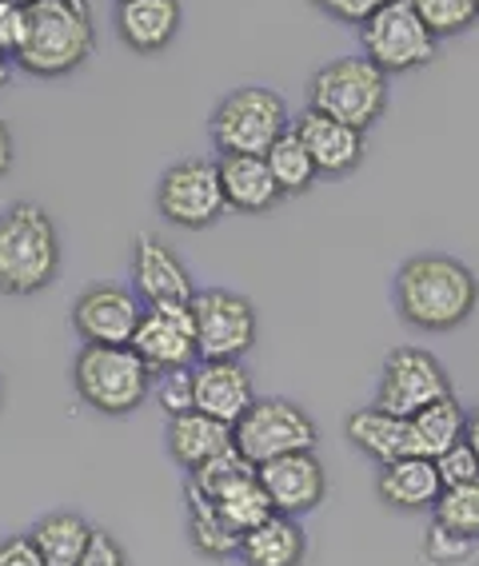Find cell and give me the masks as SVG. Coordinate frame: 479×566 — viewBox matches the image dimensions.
<instances>
[{"instance_id": "11", "label": "cell", "mask_w": 479, "mask_h": 566, "mask_svg": "<svg viewBox=\"0 0 479 566\" xmlns=\"http://www.w3.org/2000/svg\"><path fill=\"white\" fill-rule=\"evenodd\" d=\"M444 395H451V379L431 352H424V347H396L384 359V371H379V387H376V407L412 419V415L424 411L436 399H444Z\"/></svg>"}, {"instance_id": "10", "label": "cell", "mask_w": 479, "mask_h": 566, "mask_svg": "<svg viewBox=\"0 0 479 566\" xmlns=\"http://www.w3.org/2000/svg\"><path fill=\"white\" fill-rule=\"evenodd\" d=\"M156 212L188 232L212 228L228 212L220 168L212 160H176L156 184Z\"/></svg>"}, {"instance_id": "20", "label": "cell", "mask_w": 479, "mask_h": 566, "mask_svg": "<svg viewBox=\"0 0 479 566\" xmlns=\"http://www.w3.org/2000/svg\"><path fill=\"white\" fill-rule=\"evenodd\" d=\"M164 443H168V455L184 467V471H200L205 463H212L216 455H225L232 443V427L212 419L205 411H184L173 415L168 427H164Z\"/></svg>"}, {"instance_id": "8", "label": "cell", "mask_w": 479, "mask_h": 566, "mask_svg": "<svg viewBox=\"0 0 479 566\" xmlns=\"http://www.w3.org/2000/svg\"><path fill=\"white\" fill-rule=\"evenodd\" d=\"M360 44L372 64L388 72H416L424 64L436 61V36L431 29L416 17L408 0H388L379 12H372L360 24Z\"/></svg>"}, {"instance_id": "42", "label": "cell", "mask_w": 479, "mask_h": 566, "mask_svg": "<svg viewBox=\"0 0 479 566\" xmlns=\"http://www.w3.org/2000/svg\"><path fill=\"white\" fill-rule=\"evenodd\" d=\"M476 4H479V0H476Z\"/></svg>"}, {"instance_id": "6", "label": "cell", "mask_w": 479, "mask_h": 566, "mask_svg": "<svg viewBox=\"0 0 479 566\" xmlns=\"http://www.w3.org/2000/svg\"><path fill=\"white\" fill-rule=\"evenodd\" d=\"M288 128V104L280 101V92L260 84L228 92L208 120V136L220 156H264Z\"/></svg>"}, {"instance_id": "29", "label": "cell", "mask_w": 479, "mask_h": 566, "mask_svg": "<svg viewBox=\"0 0 479 566\" xmlns=\"http://www.w3.org/2000/svg\"><path fill=\"white\" fill-rule=\"evenodd\" d=\"M416 17L431 29V36H459L479 21L476 0H408Z\"/></svg>"}, {"instance_id": "13", "label": "cell", "mask_w": 479, "mask_h": 566, "mask_svg": "<svg viewBox=\"0 0 479 566\" xmlns=\"http://www.w3.org/2000/svg\"><path fill=\"white\" fill-rule=\"evenodd\" d=\"M133 292L144 307H184L196 295V283L173 243L140 232L133 240Z\"/></svg>"}, {"instance_id": "7", "label": "cell", "mask_w": 479, "mask_h": 566, "mask_svg": "<svg viewBox=\"0 0 479 566\" xmlns=\"http://www.w3.org/2000/svg\"><path fill=\"white\" fill-rule=\"evenodd\" d=\"M232 443L248 463H272L280 455L296 451H316L320 427L316 419L292 399H256L232 423Z\"/></svg>"}, {"instance_id": "33", "label": "cell", "mask_w": 479, "mask_h": 566, "mask_svg": "<svg viewBox=\"0 0 479 566\" xmlns=\"http://www.w3.org/2000/svg\"><path fill=\"white\" fill-rule=\"evenodd\" d=\"M24 29H29V4L0 0V52H9L12 61H17V52L24 44Z\"/></svg>"}, {"instance_id": "18", "label": "cell", "mask_w": 479, "mask_h": 566, "mask_svg": "<svg viewBox=\"0 0 479 566\" xmlns=\"http://www.w3.org/2000/svg\"><path fill=\"white\" fill-rule=\"evenodd\" d=\"M344 436H347V443L356 447V451H364L367 459H376L379 467L396 463V459L419 455L416 431H412L408 415H392L376 403L347 415Z\"/></svg>"}, {"instance_id": "16", "label": "cell", "mask_w": 479, "mask_h": 566, "mask_svg": "<svg viewBox=\"0 0 479 566\" xmlns=\"http://www.w3.org/2000/svg\"><path fill=\"white\" fill-rule=\"evenodd\" d=\"M256 403L252 375L240 359H200L192 367V407L232 427Z\"/></svg>"}, {"instance_id": "5", "label": "cell", "mask_w": 479, "mask_h": 566, "mask_svg": "<svg viewBox=\"0 0 479 566\" xmlns=\"http://www.w3.org/2000/svg\"><path fill=\"white\" fill-rule=\"evenodd\" d=\"M308 108H316L324 116H336V120L367 132L384 116V108H388V72L379 69V64H372L367 56L327 61L312 76Z\"/></svg>"}, {"instance_id": "28", "label": "cell", "mask_w": 479, "mask_h": 566, "mask_svg": "<svg viewBox=\"0 0 479 566\" xmlns=\"http://www.w3.org/2000/svg\"><path fill=\"white\" fill-rule=\"evenodd\" d=\"M431 518L444 523L448 531H456V535L479 543V479L459 486H444L436 506H431Z\"/></svg>"}, {"instance_id": "27", "label": "cell", "mask_w": 479, "mask_h": 566, "mask_svg": "<svg viewBox=\"0 0 479 566\" xmlns=\"http://www.w3.org/2000/svg\"><path fill=\"white\" fill-rule=\"evenodd\" d=\"M264 160H268V168H272V180L280 184V192L284 196H304L308 188L320 180L316 160H312V153H308L304 140L296 136V128H288L284 136L264 153Z\"/></svg>"}, {"instance_id": "38", "label": "cell", "mask_w": 479, "mask_h": 566, "mask_svg": "<svg viewBox=\"0 0 479 566\" xmlns=\"http://www.w3.org/2000/svg\"><path fill=\"white\" fill-rule=\"evenodd\" d=\"M464 439H468V447L479 455V403L468 411V423H464Z\"/></svg>"}, {"instance_id": "3", "label": "cell", "mask_w": 479, "mask_h": 566, "mask_svg": "<svg viewBox=\"0 0 479 566\" xmlns=\"http://www.w3.org/2000/svg\"><path fill=\"white\" fill-rule=\"evenodd\" d=\"M96 49V32H92V12L72 4V0H29V29L24 44L17 52L29 76H69L76 72Z\"/></svg>"}, {"instance_id": "40", "label": "cell", "mask_w": 479, "mask_h": 566, "mask_svg": "<svg viewBox=\"0 0 479 566\" xmlns=\"http://www.w3.org/2000/svg\"><path fill=\"white\" fill-rule=\"evenodd\" d=\"M72 4H81V9H88V0H72Z\"/></svg>"}, {"instance_id": "30", "label": "cell", "mask_w": 479, "mask_h": 566, "mask_svg": "<svg viewBox=\"0 0 479 566\" xmlns=\"http://www.w3.org/2000/svg\"><path fill=\"white\" fill-rule=\"evenodd\" d=\"M153 395H156V403L164 407V415H168V419H173V415H184V411H196V407H192V367L156 375Z\"/></svg>"}, {"instance_id": "1", "label": "cell", "mask_w": 479, "mask_h": 566, "mask_svg": "<svg viewBox=\"0 0 479 566\" xmlns=\"http://www.w3.org/2000/svg\"><path fill=\"white\" fill-rule=\"evenodd\" d=\"M396 312L419 332H456L479 304L476 272L456 255L419 252L396 272Z\"/></svg>"}, {"instance_id": "32", "label": "cell", "mask_w": 479, "mask_h": 566, "mask_svg": "<svg viewBox=\"0 0 479 566\" xmlns=\"http://www.w3.org/2000/svg\"><path fill=\"white\" fill-rule=\"evenodd\" d=\"M471 551H476V543L464 535H456V531H448L444 523H436L431 518L428 526V543H424V555L431 558L436 566H456L464 563V558H471Z\"/></svg>"}, {"instance_id": "25", "label": "cell", "mask_w": 479, "mask_h": 566, "mask_svg": "<svg viewBox=\"0 0 479 566\" xmlns=\"http://www.w3.org/2000/svg\"><path fill=\"white\" fill-rule=\"evenodd\" d=\"M184 503H188V538L205 558H236L240 555V531L220 515V506L196 486L184 483Z\"/></svg>"}, {"instance_id": "31", "label": "cell", "mask_w": 479, "mask_h": 566, "mask_svg": "<svg viewBox=\"0 0 479 566\" xmlns=\"http://www.w3.org/2000/svg\"><path fill=\"white\" fill-rule=\"evenodd\" d=\"M431 463H436L439 483L444 486H459V483L479 479V455L468 447V439H459V443H451L448 451H439Z\"/></svg>"}, {"instance_id": "2", "label": "cell", "mask_w": 479, "mask_h": 566, "mask_svg": "<svg viewBox=\"0 0 479 566\" xmlns=\"http://www.w3.org/2000/svg\"><path fill=\"white\" fill-rule=\"evenodd\" d=\"M61 272V235L49 208L17 200L0 212V295H37Z\"/></svg>"}, {"instance_id": "21", "label": "cell", "mask_w": 479, "mask_h": 566, "mask_svg": "<svg viewBox=\"0 0 479 566\" xmlns=\"http://www.w3.org/2000/svg\"><path fill=\"white\" fill-rule=\"evenodd\" d=\"M444 491L439 483V471L428 455H408V459H396V463L379 467L376 475V495L384 506L392 511H431Z\"/></svg>"}, {"instance_id": "41", "label": "cell", "mask_w": 479, "mask_h": 566, "mask_svg": "<svg viewBox=\"0 0 479 566\" xmlns=\"http://www.w3.org/2000/svg\"><path fill=\"white\" fill-rule=\"evenodd\" d=\"M0 403H4V379H0Z\"/></svg>"}, {"instance_id": "24", "label": "cell", "mask_w": 479, "mask_h": 566, "mask_svg": "<svg viewBox=\"0 0 479 566\" xmlns=\"http://www.w3.org/2000/svg\"><path fill=\"white\" fill-rule=\"evenodd\" d=\"M92 531L96 526L76 515V511H49L44 518L32 523L29 538L41 551L44 566H76V558L88 551Z\"/></svg>"}, {"instance_id": "26", "label": "cell", "mask_w": 479, "mask_h": 566, "mask_svg": "<svg viewBox=\"0 0 479 566\" xmlns=\"http://www.w3.org/2000/svg\"><path fill=\"white\" fill-rule=\"evenodd\" d=\"M464 423H468V411L456 403V395H444V399L428 403L424 411H416L412 415V431H416L419 455L436 459L439 451L459 443L464 439Z\"/></svg>"}, {"instance_id": "19", "label": "cell", "mask_w": 479, "mask_h": 566, "mask_svg": "<svg viewBox=\"0 0 479 566\" xmlns=\"http://www.w3.org/2000/svg\"><path fill=\"white\" fill-rule=\"evenodd\" d=\"M180 0H116V36L140 56H156L180 32Z\"/></svg>"}, {"instance_id": "22", "label": "cell", "mask_w": 479, "mask_h": 566, "mask_svg": "<svg viewBox=\"0 0 479 566\" xmlns=\"http://www.w3.org/2000/svg\"><path fill=\"white\" fill-rule=\"evenodd\" d=\"M216 168H220V188H225V200L232 212L260 216L284 200L264 156H220Z\"/></svg>"}, {"instance_id": "37", "label": "cell", "mask_w": 479, "mask_h": 566, "mask_svg": "<svg viewBox=\"0 0 479 566\" xmlns=\"http://www.w3.org/2000/svg\"><path fill=\"white\" fill-rule=\"evenodd\" d=\"M12 160H17V140H12V128L0 120V176L9 172Z\"/></svg>"}, {"instance_id": "39", "label": "cell", "mask_w": 479, "mask_h": 566, "mask_svg": "<svg viewBox=\"0 0 479 566\" xmlns=\"http://www.w3.org/2000/svg\"><path fill=\"white\" fill-rule=\"evenodd\" d=\"M12 81V56L9 52H0V88Z\"/></svg>"}, {"instance_id": "36", "label": "cell", "mask_w": 479, "mask_h": 566, "mask_svg": "<svg viewBox=\"0 0 479 566\" xmlns=\"http://www.w3.org/2000/svg\"><path fill=\"white\" fill-rule=\"evenodd\" d=\"M0 566H44V558L29 535H12L0 538Z\"/></svg>"}, {"instance_id": "12", "label": "cell", "mask_w": 479, "mask_h": 566, "mask_svg": "<svg viewBox=\"0 0 479 566\" xmlns=\"http://www.w3.org/2000/svg\"><path fill=\"white\" fill-rule=\"evenodd\" d=\"M140 315L144 304L133 287H124V283H92L72 304V327L81 335V344L124 347L133 344Z\"/></svg>"}, {"instance_id": "4", "label": "cell", "mask_w": 479, "mask_h": 566, "mask_svg": "<svg viewBox=\"0 0 479 566\" xmlns=\"http://www.w3.org/2000/svg\"><path fill=\"white\" fill-rule=\"evenodd\" d=\"M153 379L133 347H96L84 344L72 359V387L92 411L101 415H133L153 395Z\"/></svg>"}, {"instance_id": "15", "label": "cell", "mask_w": 479, "mask_h": 566, "mask_svg": "<svg viewBox=\"0 0 479 566\" xmlns=\"http://www.w3.org/2000/svg\"><path fill=\"white\" fill-rule=\"evenodd\" d=\"M256 475L264 483L275 515L304 518L327 495V475H324V463L316 459V451H296V455H280L272 463H260Z\"/></svg>"}, {"instance_id": "9", "label": "cell", "mask_w": 479, "mask_h": 566, "mask_svg": "<svg viewBox=\"0 0 479 566\" xmlns=\"http://www.w3.org/2000/svg\"><path fill=\"white\" fill-rule=\"evenodd\" d=\"M200 359H244L256 347V307L228 287H196L188 300Z\"/></svg>"}, {"instance_id": "35", "label": "cell", "mask_w": 479, "mask_h": 566, "mask_svg": "<svg viewBox=\"0 0 479 566\" xmlns=\"http://www.w3.org/2000/svg\"><path fill=\"white\" fill-rule=\"evenodd\" d=\"M76 566H128V555H124V546L108 531H92L88 551L76 558Z\"/></svg>"}, {"instance_id": "34", "label": "cell", "mask_w": 479, "mask_h": 566, "mask_svg": "<svg viewBox=\"0 0 479 566\" xmlns=\"http://www.w3.org/2000/svg\"><path fill=\"white\" fill-rule=\"evenodd\" d=\"M320 12H327L332 21H340V24H364L372 12H379L388 0H312Z\"/></svg>"}, {"instance_id": "17", "label": "cell", "mask_w": 479, "mask_h": 566, "mask_svg": "<svg viewBox=\"0 0 479 566\" xmlns=\"http://www.w3.org/2000/svg\"><path fill=\"white\" fill-rule=\"evenodd\" d=\"M296 136L304 140V148L316 160L320 176H347L356 172L360 160H364V132L352 128V124L336 120V116H324L316 108H304L300 120L292 124Z\"/></svg>"}, {"instance_id": "23", "label": "cell", "mask_w": 479, "mask_h": 566, "mask_svg": "<svg viewBox=\"0 0 479 566\" xmlns=\"http://www.w3.org/2000/svg\"><path fill=\"white\" fill-rule=\"evenodd\" d=\"M308 535L300 518L268 515L240 535V563L244 566H304Z\"/></svg>"}, {"instance_id": "14", "label": "cell", "mask_w": 479, "mask_h": 566, "mask_svg": "<svg viewBox=\"0 0 479 566\" xmlns=\"http://www.w3.org/2000/svg\"><path fill=\"white\" fill-rule=\"evenodd\" d=\"M128 347L140 355L153 375L192 367L196 359H200V352H196V327H192L188 304L184 307H144L140 327H136L133 344Z\"/></svg>"}]
</instances>
